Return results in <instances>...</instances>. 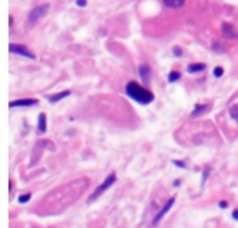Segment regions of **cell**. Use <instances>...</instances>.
<instances>
[{"label": "cell", "instance_id": "obj_1", "mask_svg": "<svg viewBox=\"0 0 238 228\" xmlns=\"http://www.w3.org/2000/svg\"><path fill=\"white\" fill-rule=\"evenodd\" d=\"M126 93L130 96L132 100L138 102L139 104H149L155 100V95L150 91L142 88L138 82L130 81L126 86Z\"/></svg>", "mask_w": 238, "mask_h": 228}, {"label": "cell", "instance_id": "obj_2", "mask_svg": "<svg viewBox=\"0 0 238 228\" xmlns=\"http://www.w3.org/2000/svg\"><path fill=\"white\" fill-rule=\"evenodd\" d=\"M116 179H117V177H116V173H112V174H110V175H107V178H106L105 181H103L102 184H100L99 187H98L96 189H95L93 193H92L91 196L88 197V203H93L95 200L98 199V197H99V196H102V195L105 193V192L107 191V189H109L110 187H112L113 184H114V182H116Z\"/></svg>", "mask_w": 238, "mask_h": 228}, {"label": "cell", "instance_id": "obj_3", "mask_svg": "<svg viewBox=\"0 0 238 228\" xmlns=\"http://www.w3.org/2000/svg\"><path fill=\"white\" fill-rule=\"evenodd\" d=\"M49 8H50V4H47V3H45V4H40V6H38V7H35L34 10L29 11V14H28V22L31 24V25L36 24L38 20L42 18L43 16H46L47 11H49Z\"/></svg>", "mask_w": 238, "mask_h": 228}, {"label": "cell", "instance_id": "obj_4", "mask_svg": "<svg viewBox=\"0 0 238 228\" xmlns=\"http://www.w3.org/2000/svg\"><path fill=\"white\" fill-rule=\"evenodd\" d=\"M8 50H10V53H14V55H20V56H24V57H28V59H35V55L26 46H24V45L10 43Z\"/></svg>", "mask_w": 238, "mask_h": 228}, {"label": "cell", "instance_id": "obj_5", "mask_svg": "<svg viewBox=\"0 0 238 228\" xmlns=\"http://www.w3.org/2000/svg\"><path fill=\"white\" fill-rule=\"evenodd\" d=\"M174 200H175L174 197H170V199H169V202L166 203L164 206H163V209L160 210V211H159V213H157V214H156V217L153 218V221H152V224H153V226H156V224H159V223H160V220H162V218H163V217H164V216H166V213H167L169 210H170L171 207H173V205H174Z\"/></svg>", "mask_w": 238, "mask_h": 228}, {"label": "cell", "instance_id": "obj_6", "mask_svg": "<svg viewBox=\"0 0 238 228\" xmlns=\"http://www.w3.org/2000/svg\"><path fill=\"white\" fill-rule=\"evenodd\" d=\"M34 104H38L36 99H20V100L10 102V109H13V107H28L34 106Z\"/></svg>", "mask_w": 238, "mask_h": 228}, {"label": "cell", "instance_id": "obj_7", "mask_svg": "<svg viewBox=\"0 0 238 228\" xmlns=\"http://www.w3.org/2000/svg\"><path fill=\"white\" fill-rule=\"evenodd\" d=\"M139 75H141V79L145 83H149V81H150V67L149 65L148 64L139 65Z\"/></svg>", "mask_w": 238, "mask_h": 228}, {"label": "cell", "instance_id": "obj_8", "mask_svg": "<svg viewBox=\"0 0 238 228\" xmlns=\"http://www.w3.org/2000/svg\"><path fill=\"white\" fill-rule=\"evenodd\" d=\"M221 31H223V35L228 39H234L236 38V32H234V26L230 25V24H223L221 25Z\"/></svg>", "mask_w": 238, "mask_h": 228}, {"label": "cell", "instance_id": "obj_9", "mask_svg": "<svg viewBox=\"0 0 238 228\" xmlns=\"http://www.w3.org/2000/svg\"><path fill=\"white\" fill-rule=\"evenodd\" d=\"M70 93H71L70 91H63V92H60V93H57V95L49 96V102H50V103H57V102H60L61 99L67 97V96L70 95Z\"/></svg>", "mask_w": 238, "mask_h": 228}, {"label": "cell", "instance_id": "obj_10", "mask_svg": "<svg viewBox=\"0 0 238 228\" xmlns=\"http://www.w3.org/2000/svg\"><path fill=\"white\" fill-rule=\"evenodd\" d=\"M206 68V65L202 64V63H194V64H189L188 65V73L191 74H195V73H201Z\"/></svg>", "mask_w": 238, "mask_h": 228}, {"label": "cell", "instance_id": "obj_11", "mask_svg": "<svg viewBox=\"0 0 238 228\" xmlns=\"http://www.w3.org/2000/svg\"><path fill=\"white\" fill-rule=\"evenodd\" d=\"M163 3H164V6H167L170 8H178L183 7L185 0H163Z\"/></svg>", "mask_w": 238, "mask_h": 228}, {"label": "cell", "instance_id": "obj_12", "mask_svg": "<svg viewBox=\"0 0 238 228\" xmlns=\"http://www.w3.org/2000/svg\"><path fill=\"white\" fill-rule=\"evenodd\" d=\"M38 130H39V132H45L46 131V114L45 113L39 114V118H38Z\"/></svg>", "mask_w": 238, "mask_h": 228}, {"label": "cell", "instance_id": "obj_13", "mask_svg": "<svg viewBox=\"0 0 238 228\" xmlns=\"http://www.w3.org/2000/svg\"><path fill=\"white\" fill-rule=\"evenodd\" d=\"M207 107H209V104H196V106H195V110L192 112L191 116H192V117H198L199 114H202V113L206 112Z\"/></svg>", "mask_w": 238, "mask_h": 228}, {"label": "cell", "instance_id": "obj_14", "mask_svg": "<svg viewBox=\"0 0 238 228\" xmlns=\"http://www.w3.org/2000/svg\"><path fill=\"white\" fill-rule=\"evenodd\" d=\"M180 77H181V74L178 71H171L169 74V82H175V81L180 79Z\"/></svg>", "mask_w": 238, "mask_h": 228}, {"label": "cell", "instance_id": "obj_15", "mask_svg": "<svg viewBox=\"0 0 238 228\" xmlns=\"http://www.w3.org/2000/svg\"><path fill=\"white\" fill-rule=\"evenodd\" d=\"M230 114H231V117L238 122V104H234V106L230 107Z\"/></svg>", "mask_w": 238, "mask_h": 228}, {"label": "cell", "instance_id": "obj_16", "mask_svg": "<svg viewBox=\"0 0 238 228\" xmlns=\"http://www.w3.org/2000/svg\"><path fill=\"white\" fill-rule=\"evenodd\" d=\"M213 74H215L216 78H220V77H223V74H224V70H223L221 67H216L215 70H213Z\"/></svg>", "mask_w": 238, "mask_h": 228}, {"label": "cell", "instance_id": "obj_17", "mask_svg": "<svg viewBox=\"0 0 238 228\" xmlns=\"http://www.w3.org/2000/svg\"><path fill=\"white\" fill-rule=\"evenodd\" d=\"M29 199H31V193H25V195H21V196L18 197V202L20 203H26Z\"/></svg>", "mask_w": 238, "mask_h": 228}, {"label": "cell", "instance_id": "obj_18", "mask_svg": "<svg viewBox=\"0 0 238 228\" xmlns=\"http://www.w3.org/2000/svg\"><path fill=\"white\" fill-rule=\"evenodd\" d=\"M173 53H174V56H181V55H183V50H181L180 47H174Z\"/></svg>", "mask_w": 238, "mask_h": 228}, {"label": "cell", "instance_id": "obj_19", "mask_svg": "<svg viewBox=\"0 0 238 228\" xmlns=\"http://www.w3.org/2000/svg\"><path fill=\"white\" fill-rule=\"evenodd\" d=\"M77 6H79V7H85V6H87V0H77Z\"/></svg>", "mask_w": 238, "mask_h": 228}, {"label": "cell", "instance_id": "obj_20", "mask_svg": "<svg viewBox=\"0 0 238 228\" xmlns=\"http://www.w3.org/2000/svg\"><path fill=\"white\" fill-rule=\"evenodd\" d=\"M207 175H209V169H205V171H203V178H202V182H205V181H206Z\"/></svg>", "mask_w": 238, "mask_h": 228}, {"label": "cell", "instance_id": "obj_21", "mask_svg": "<svg viewBox=\"0 0 238 228\" xmlns=\"http://www.w3.org/2000/svg\"><path fill=\"white\" fill-rule=\"evenodd\" d=\"M174 164L175 166H178V167H183V169L185 167V163H183V161H174Z\"/></svg>", "mask_w": 238, "mask_h": 228}, {"label": "cell", "instance_id": "obj_22", "mask_svg": "<svg viewBox=\"0 0 238 228\" xmlns=\"http://www.w3.org/2000/svg\"><path fill=\"white\" fill-rule=\"evenodd\" d=\"M219 205H220V207H223V209H226V207L228 206V205H227V202H220Z\"/></svg>", "mask_w": 238, "mask_h": 228}, {"label": "cell", "instance_id": "obj_23", "mask_svg": "<svg viewBox=\"0 0 238 228\" xmlns=\"http://www.w3.org/2000/svg\"><path fill=\"white\" fill-rule=\"evenodd\" d=\"M233 217L236 218V220H238V210H234L233 211Z\"/></svg>", "mask_w": 238, "mask_h": 228}, {"label": "cell", "instance_id": "obj_24", "mask_svg": "<svg viewBox=\"0 0 238 228\" xmlns=\"http://www.w3.org/2000/svg\"><path fill=\"white\" fill-rule=\"evenodd\" d=\"M174 185H175V187H178V185H180V181H178V179H177V181H174Z\"/></svg>", "mask_w": 238, "mask_h": 228}]
</instances>
